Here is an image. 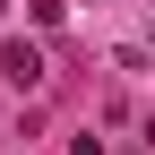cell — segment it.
I'll use <instances>...</instances> for the list:
<instances>
[{"instance_id": "6da1fadb", "label": "cell", "mask_w": 155, "mask_h": 155, "mask_svg": "<svg viewBox=\"0 0 155 155\" xmlns=\"http://www.w3.org/2000/svg\"><path fill=\"white\" fill-rule=\"evenodd\" d=\"M0 78H9L17 95H35L52 69H43V52H35V43H0Z\"/></svg>"}, {"instance_id": "7a4b0ae2", "label": "cell", "mask_w": 155, "mask_h": 155, "mask_svg": "<svg viewBox=\"0 0 155 155\" xmlns=\"http://www.w3.org/2000/svg\"><path fill=\"white\" fill-rule=\"evenodd\" d=\"M69 155H104V147H95V138H78V147H69Z\"/></svg>"}]
</instances>
